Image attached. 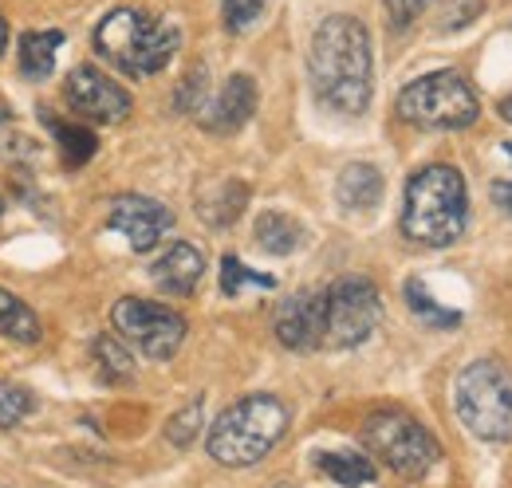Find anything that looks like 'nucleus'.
Returning a JSON list of instances; mask_svg holds the SVG:
<instances>
[{
    "mask_svg": "<svg viewBox=\"0 0 512 488\" xmlns=\"http://www.w3.org/2000/svg\"><path fill=\"white\" fill-rule=\"evenodd\" d=\"M64 48V32L48 28V32H24L20 36V48H16V60H20V75L28 83H40L56 71V56Z\"/></svg>",
    "mask_w": 512,
    "mask_h": 488,
    "instance_id": "dca6fc26",
    "label": "nucleus"
},
{
    "mask_svg": "<svg viewBox=\"0 0 512 488\" xmlns=\"http://www.w3.org/2000/svg\"><path fill=\"white\" fill-rule=\"evenodd\" d=\"M8 119H12V111H8L4 103H0V122H8Z\"/></svg>",
    "mask_w": 512,
    "mask_h": 488,
    "instance_id": "473e14b6",
    "label": "nucleus"
},
{
    "mask_svg": "<svg viewBox=\"0 0 512 488\" xmlns=\"http://www.w3.org/2000/svg\"><path fill=\"white\" fill-rule=\"evenodd\" d=\"M178 111L182 115H201V107L209 103V83H205V67H193L190 75L182 79V87H178Z\"/></svg>",
    "mask_w": 512,
    "mask_h": 488,
    "instance_id": "bb28decb",
    "label": "nucleus"
},
{
    "mask_svg": "<svg viewBox=\"0 0 512 488\" xmlns=\"http://www.w3.org/2000/svg\"><path fill=\"white\" fill-rule=\"evenodd\" d=\"M453 410L481 441H512V374L497 359H477L453 378Z\"/></svg>",
    "mask_w": 512,
    "mask_h": 488,
    "instance_id": "39448f33",
    "label": "nucleus"
},
{
    "mask_svg": "<svg viewBox=\"0 0 512 488\" xmlns=\"http://www.w3.org/2000/svg\"><path fill=\"white\" fill-rule=\"evenodd\" d=\"M253 237L268 256H292V252L304 244L308 229H304L292 213H284V209H268V213L256 217Z\"/></svg>",
    "mask_w": 512,
    "mask_h": 488,
    "instance_id": "f3484780",
    "label": "nucleus"
},
{
    "mask_svg": "<svg viewBox=\"0 0 512 488\" xmlns=\"http://www.w3.org/2000/svg\"><path fill=\"white\" fill-rule=\"evenodd\" d=\"M316 469L331 485L339 488H363L379 477L375 461L363 457V453H351V449H331V453H316Z\"/></svg>",
    "mask_w": 512,
    "mask_h": 488,
    "instance_id": "aec40b11",
    "label": "nucleus"
},
{
    "mask_svg": "<svg viewBox=\"0 0 512 488\" xmlns=\"http://www.w3.org/2000/svg\"><path fill=\"white\" fill-rule=\"evenodd\" d=\"M383 4H386V20H390L394 28H410V24L426 12L430 0H383Z\"/></svg>",
    "mask_w": 512,
    "mask_h": 488,
    "instance_id": "c85d7f7f",
    "label": "nucleus"
},
{
    "mask_svg": "<svg viewBox=\"0 0 512 488\" xmlns=\"http://www.w3.org/2000/svg\"><path fill=\"white\" fill-rule=\"evenodd\" d=\"M489 193H493V201H497V205L512 217V182H493Z\"/></svg>",
    "mask_w": 512,
    "mask_h": 488,
    "instance_id": "c756f323",
    "label": "nucleus"
},
{
    "mask_svg": "<svg viewBox=\"0 0 512 488\" xmlns=\"http://www.w3.org/2000/svg\"><path fill=\"white\" fill-rule=\"evenodd\" d=\"M91 351H95V363H99L107 382H127L134 374V359H130V351L123 347L119 335H99Z\"/></svg>",
    "mask_w": 512,
    "mask_h": 488,
    "instance_id": "5701e85b",
    "label": "nucleus"
},
{
    "mask_svg": "<svg viewBox=\"0 0 512 488\" xmlns=\"http://www.w3.org/2000/svg\"><path fill=\"white\" fill-rule=\"evenodd\" d=\"M111 327L119 339H127L130 347H138L146 359L166 363L178 355V347L186 343V319L166 304L154 300H134L123 296L111 307Z\"/></svg>",
    "mask_w": 512,
    "mask_h": 488,
    "instance_id": "1a4fd4ad",
    "label": "nucleus"
},
{
    "mask_svg": "<svg viewBox=\"0 0 512 488\" xmlns=\"http://www.w3.org/2000/svg\"><path fill=\"white\" fill-rule=\"evenodd\" d=\"M4 48H8V24H4V16H0V56H4Z\"/></svg>",
    "mask_w": 512,
    "mask_h": 488,
    "instance_id": "2f4dec72",
    "label": "nucleus"
},
{
    "mask_svg": "<svg viewBox=\"0 0 512 488\" xmlns=\"http://www.w3.org/2000/svg\"><path fill=\"white\" fill-rule=\"evenodd\" d=\"M36 410V394L16 382H0V429H16Z\"/></svg>",
    "mask_w": 512,
    "mask_h": 488,
    "instance_id": "393cba45",
    "label": "nucleus"
},
{
    "mask_svg": "<svg viewBox=\"0 0 512 488\" xmlns=\"http://www.w3.org/2000/svg\"><path fill=\"white\" fill-rule=\"evenodd\" d=\"M497 111H501V119H505V122H512V95H505V99H501V107H497Z\"/></svg>",
    "mask_w": 512,
    "mask_h": 488,
    "instance_id": "7c9ffc66",
    "label": "nucleus"
},
{
    "mask_svg": "<svg viewBox=\"0 0 512 488\" xmlns=\"http://www.w3.org/2000/svg\"><path fill=\"white\" fill-rule=\"evenodd\" d=\"M205 426V410H201V402H190L186 410H178L170 422H166V441L174 445V449H190L193 437L201 433Z\"/></svg>",
    "mask_w": 512,
    "mask_h": 488,
    "instance_id": "a878e982",
    "label": "nucleus"
},
{
    "mask_svg": "<svg viewBox=\"0 0 512 488\" xmlns=\"http://www.w3.org/2000/svg\"><path fill=\"white\" fill-rule=\"evenodd\" d=\"M276 488H292V485H276Z\"/></svg>",
    "mask_w": 512,
    "mask_h": 488,
    "instance_id": "c9c22d12",
    "label": "nucleus"
},
{
    "mask_svg": "<svg viewBox=\"0 0 512 488\" xmlns=\"http://www.w3.org/2000/svg\"><path fill=\"white\" fill-rule=\"evenodd\" d=\"M308 79L323 111L359 119L375 95V52L371 32L359 16L335 12L323 16L312 48H308Z\"/></svg>",
    "mask_w": 512,
    "mask_h": 488,
    "instance_id": "f257e3e1",
    "label": "nucleus"
},
{
    "mask_svg": "<svg viewBox=\"0 0 512 488\" xmlns=\"http://www.w3.org/2000/svg\"><path fill=\"white\" fill-rule=\"evenodd\" d=\"M182 48V28L142 12V8H115L95 28V52L130 79H150Z\"/></svg>",
    "mask_w": 512,
    "mask_h": 488,
    "instance_id": "7ed1b4c3",
    "label": "nucleus"
},
{
    "mask_svg": "<svg viewBox=\"0 0 512 488\" xmlns=\"http://www.w3.org/2000/svg\"><path fill=\"white\" fill-rule=\"evenodd\" d=\"M383 170L371 166V162H351L339 170V182H335V201L347 209V213H375L383 205Z\"/></svg>",
    "mask_w": 512,
    "mask_h": 488,
    "instance_id": "2eb2a0df",
    "label": "nucleus"
},
{
    "mask_svg": "<svg viewBox=\"0 0 512 488\" xmlns=\"http://www.w3.org/2000/svg\"><path fill=\"white\" fill-rule=\"evenodd\" d=\"M363 445L371 449V457H379L386 469L394 477H402V481H422L442 461V445L434 441V433L418 418H410L406 410H375V414H367Z\"/></svg>",
    "mask_w": 512,
    "mask_h": 488,
    "instance_id": "0eeeda50",
    "label": "nucleus"
},
{
    "mask_svg": "<svg viewBox=\"0 0 512 488\" xmlns=\"http://www.w3.org/2000/svg\"><path fill=\"white\" fill-rule=\"evenodd\" d=\"M0 335L20 343V347H36L44 339V323L20 296H12L8 288H0Z\"/></svg>",
    "mask_w": 512,
    "mask_h": 488,
    "instance_id": "412c9836",
    "label": "nucleus"
},
{
    "mask_svg": "<svg viewBox=\"0 0 512 488\" xmlns=\"http://www.w3.org/2000/svg\"><path fill=\"white\" fill-rule=\"evenodd\" d=\"M398 119L418 130H465L481 115L477 91L457 71H430L410 79L394 103Z\"/></svg>",
    "mask_w": 512,
    "mask_h": 488,
    "instance_id": "423d86ee",
    "label": "nucleus"
},
{
    "mask_svg": "<svg viewBox=\"0 0 512 488\" xmlns=\"http://www.w3.org/2000/svg\"><path fill=\"white\" fill-rule=\"evenodd\" d=\"M245 288H260V292H272L276 288V276H264V272H253V268H245L233 252L221 260V292L229 296V300H237Z\"/></svg>",
    "mask_w": 512,
    "mask_h": 488,
    "instance_id": "b1692460",
    "label": "nucleus"
},
{
    "mask_svg": "<svg viewBox=\"0 0 512 488\" xmlns=\"http://www.w3.org/2000/svg\"><path fill=\"white\" fill-rule=\"evenodd\" d=\"M268 0H221V16H225V28L229 32H245L253 28L256 16L264 12Z\"/></svg>",
    "mask_w": 512,
    "mask_h": 488,
    "instance_id": "cd10ccee",
    "label": "nucleus"
},
{
    "mask_svg": "<svg viewBox=\"0 0 512 488\" xmlns=\"http://www.w3.org/2000/svg\"><path fill=\"white\" fill-rule=\"evenodd\" d=\"M256 111V83L253 75L237 71L225 79V87L217 95H209V103L201 107L197 122L209 130V134H237L245 122L253 119Z\"/></svg>",
    "mask_w": 512,
    "mask_h": 488,
    "instance_id": "ddd939ff",
    "label": "nucleus"
},
{
    "mask_svg": "<svg viewBox=\"0 0 512 488\" xmlns=\"http://www.w3.org/2000/svg\"><path fill=\"white\" fill-rule=\"evenodd\" d=\"M201 276H205V256L186 241H174L154 264H150L154 288H158L162 296H174V300L193 296L197 284H201Z\"/></svg>",
    "mask_w": 512,
    "mask_h": 488,
    "instance_id": "4468645a",
    "label": "nucleus"
},
{
    "mask_svg": "<svg viewBox=\"0 0 512 488\" xmlns=\"http://www.w3.org/2000/svg\"><path fill=\"white\" fill-rule=\"evenodd\" d=\"M107 225L127 237V244L134 252H150L158 248L162 237L174 229V213L154 201V197H142V193H123L111 201V213H107Z\"/></svg>",
    "mask_w": 512,
    "mask_h": 488,
    "instance_id": "9b49d317",
    "label": "nucleus"
},
{
    "mask_svg": "<svg viewBox=\"0 0 512 488\" xmlns=\"http://www.w3.org/2000/svg\"><path fill=\"white\" fill-rule=\"evenodd\" d=\"M505 150H509V158H512V142H509V146H505Z\"/></svg>",
    "mask_w": 512,
    "mask_h": 488,
    "instance_id": "f704fd0d",
    "label": "nucleus"
},
{
    "mask_svg": "<svg viewBox=\"0 0 512 488\" xmlns=\"http://www.w3.org/2000/svg\"><path fill=\"white\" fill-rule=\"evenodd\" d=\"M383 323V296L367 276H343L323 288V347L351 351Z\"/></svg>",
    "mask_w": 512,
    "mask_h": 488,
    "instance_id": "6e6552de",
    "label": "nucleus"
},
{
    "mask_svg": "<svg viewBox=\"0 0 512 488\" xmlns=\"http://www.w3.org/2000/svg\"><path fill=\"white\" fill-rule=\"evenodd\" d=\"M40 122L52 130V138H56V146H60V158H64L67 170H79V166H87V162L95 158L99 142H95V134H91L87 126L56 119L48 107H40Z\"/></svg>",
    "mask_w": 512,
    "mask_h": 488,
    "instance_id": "6ab92c4d",
    "label": "nucleus"
},
{
    "mask_svg": "<svg viewBox=\"0 0 512 488\" xmlns=\"http://www.w3.org/2000/svg\"><path fill=\"white\" fill-rule=\"evenodd\" d=\"M245 201H249V185L245 182H217L197 197V217L213 229H229L245 213Z\"/></svg>",
    "mask_w": 512,
    "mask_h": 488,
    "instance_id": "a211bd4d",
    "label": "nucleus"
},
{
    "mask_svg": "<svg viewBox=\"0 0 512 488\" xmlns=\"http://www.w3.org/2000/svg\"><path fill=\"white\" fill-rule=\"evenodd\" d=\"M272 331L288 351H320L323 347V292H296L280 300L272 315Z\"/></svg>",
    "mask_w": 512,
    "mask_h": 488,
    "instance_id": "f8f14e48",
    "label": "nucleus"
},
{
    "mask_svg": "<svg viewBox=\"0 0 512 488\" xmlns=\"http://www.w3.org/2000/svg\"><path fill=\"white\" fill-rule=\"evenodd\" d=\"M288 433V406L276 394H245L209 426L205 449L225 469H249L264 461Z\"/></svg>",
    "mask_w": 512,
    "mask_h": 488,
    "instance_id": "20e7f679",
    "label": "nucleus"
},
{
    "mask_svg": "<svg viewBox=\"0 0 512 488\" xmlns=\"http://www.w3.org/2000/svg\"><path fill=\"white\" fill-rule=\"evenodd\" d=\"M469 221V189L453 166H422L402 197V237L426 248H449L465 233Z\"/></svg>",
    "mask_w": 512,
    "mask_h": 488,
    "instance_id": "f03ea898",
    "label": "nucleus"
},
{
    "mask_svg": "<svg viewBox=\"0 0 512 488\" xmlns=\"http://www.w3.org/2000/svg\"><path fill=\"white\" fill-rule=\"evenodd\" d=\"M64 99L79 119L95 122V126H119V122H127L130 111H134V99H130L127 87H123L119 79H111V75H107L103 67H95V63H79V67L67 75Z\"/></svg>",
    "mask_w": 512,
    "mask_h": 488,
    "instance_id": "9d476101",
    "label": "nucleus"
},
{
    "mask_svg": "<svg viewBox=\"0 0 512 488\" xmlns=\"http://www.w3.org/2000/svg\"><path fill=\"white\" fill-rule=\"evenodd\" d=\"M0 217H4V193H0Z\"/></svg>",
    "mask_w": 512,
    "mask_h": 488,
    "instance_id": "72a5a7b5",
    "label": "nucleus"
},
{
    "mask_svg": "<svg viewBox=\"0 0 512 488\" xmlns=\"http://www.w3.org/2000/svg\"><path fill=\"white\" fill-rule=\"evenodd\" d=\"M402 296H406V307H410L426 327H434V331H449V327H457V323H461V311L438 304V300L426 292V284H422V280H406Z\"/></svg>",
    "mask_w": 512,
    "mask_h": 488,
    "instance_id": "4be33fe9",
    "label": "nucleus"
}]
</instances>
